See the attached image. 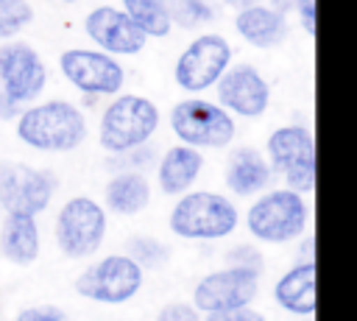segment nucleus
<instances>
[{
	"mask_svg": "<svg viewBox=\"0 0 357 321\" xmlns=\"http://www.w3.org/2000/svg\"><path fill=\"white\" fill-rule=\"evenodd\" d=\"M89 128L86 114L73 100H45L17 114V137L22 145L42 154H70L84 145Z\"/></svg>",
	"mask_w": 357,
	"mask_h": 321,
	"instance_id": "nucleus-1",
	"label": "nucleus"
},
{
	"mask_svg": "<svg viewBox=\"0 0 357 321\" xmlns=\"http://www.w3.org/2000/svg\"><path fill=\"white\" fill-rule=\"evenodd\" d=\"M167 226L178 240H223L240 226V209L223 193L187 190L176 198Z\"/></svg>",
	"mask_w": 357,
	"mask_h": 321,
	"instance_id": "nucleus-2",
	"label": "nucleus"
},
{
	"mask_svg": "<svg viewBox=\"0 0 357 321\" xmlns=\"http://www.w3.org/2000/svg\"><path fill=\"white\" fill-rule=\"evenodd\" d=\"M307 223H310V207L304 201V193H296L290 187L265 190L245 209L248 234L268 246H284L298 240Z\"/></svg>",
	"mask_w": 357,
	"mask_h": 321,
	"instance_id": "nucleus-3",
	"label": "nucleus"
},
{
	"mask_svg": "<svg viewBox=\"0 0 357 321\" xmlns=\"http://www.w3.org/2000/svg\"><path fill=\"white\" fill-rule=\"evenodd\" d=\"M159 106L145 95H114L100 114L98 142L106 154H123L148 145L159 131Z\"/></svg>",
	"mask_w": 357,
	"mask_h": 321,
	"instance_id": "nucleus-4",
	"label": "nucleus"
},
{
	"mask_svg": "<svg viewBox=\"0 0 357 321\" xmlns=\"http://www.w3.org/2000/svg\"><path fill=\"white\" fill-rule=\"evenodd\" d=\"M167 123H170V131L176 134V140L181 145H190L198 151L229 148L234 142V134H237L234 117L220 103L198 98V95L173 103Z\"/></svg>",
	"mask_w": 357,
	"mask_h": 321,
	"instance_id": "nucleus-5",
	"label": "nucleus"
},
{
	"mask_svg": "<svg viewBox=\"0 0 357 321\" xmlns=\"http://www.w3.org/2000/svg\"><path fill=\"white\" fill-rule=\"evenodd\" d=\"M106 229H109L106 209L89 195L67 198L53 221L56 246L70 260H89L92 254H98L106 240Z\"/></svg>",
	"mask_w": 357,
	"mask_h": 321,
	"instance_id": "nucleus-6",
	"label": "nucleus"
},
{
	"mask_svg": "<svg viewBox=\"0 0 357 321\" xmlns=\"http://www.w3.org/2000/svg\"><path fill=\"white\" fill-rule=\"evenodd\" d=\"M265 159L273 173L282 176L284 187L310 193L315 187V137L307 126L290 123L268 134Z\"/></svg>",
	"mask_w": 357,
	"mask_h": 321,
	"instance_id": "nucleus-7",
	"label": "nucleus"
},
{
	"mask_svg": "<svg viewBox=\"0 0 357 321\" xmlns=\"http://www.w3.org/2000/svg\"><path fill=\"white\" fill-rule=\"evenodd\" d=\"M145 282V271L128 254H106L75 276V293L98 304H126Z\"/></svg>",
	"mask_w": 357,
	"mask_h": 321,
	"instance_id": "nucleus-8",
	"label": "nucleus"
},
{
	"mask_svg": "<svg viewBox=\"0 0 357 321\" xmlns=\"http://www.w3.org/2000/svg\"><path fill=\"white\" fill-rule=\"evenodd\" d=\"M231 64V45L223 33L195 36L173 64V81L190 95H201L218 84Z\"/></svg>",
	"mask_w": 357,
	"mask_h": 321,
	"instance_id": "nucleus-9",
	"label": "nucleus"
},
{
	"mask_svg": "<svg viewBox=\"0 0 357 321\" xmlns=\"http://www.w3.org/2000/svg\"><path fill=\"white\" fill-rule=\"evenodd\" d=\"M59 70L70 87L86 98H114L126 84L123 64L98 47H70L59 56Z\"/></svg>",
	"mask_w": 357,
	"mask_h": 321,
	"instance_id": "nucleus-10",
	"label": "nucleus"
},
{
	"mask_svg": "<svg viewBox=\"0 0 357 321\" xmlns=\"http://www.w3.org/2000/svg\"><path fill=\"white\" fill-rule=\"evenodd\" d=\"M56 195V176L50 170L3 162L0 165V207L6 215H39Z\"/></svg>",
	"mask_w": 357,
	"mask_h": 321,
	"instance_id": "nucleus-11",
	"label": "nucleus"
},
{
	"mask_svg": "<svg viewBox=\"0 0 357 321\" xmlns=\"http://www.w3.org/2000/svg\"><path fill=\"white\" fill-rule=\"evenodd\" d=\"M259 293V274L245 271V268H218L201 276L192 288V307L206 315V313H220V310H234V307H248Z\"/></svg>",
	"mask_w": 357,
	"mask_h": 321,
	"instance_id": "nucleus-12",
	"label": "nucleus"
},
{
	"mask_svg": "<svg viewBox=\"0 0 357 321\" xmlns=\"http://www.w3.org/2000/svg\"><path fill=\"white\" fill-rule=\"evenodd\" d=\"M47 87V64L28 42L8 39L0 45V89L22 103L36 100Z\"/></svg>",
	"mask_w": 357,
	"mask_h": 321,
	"instance_id": "nucleus-13",
	"label": "nucleus"
},
{
	"mask_svg": "<svg viewBox=\"0 0 357 321\" xmlns=\"http://www.w3.org/2000/svg\"><path fill=\"white\" fill-rule=\"evenodd\" d=\"M215 92H218V103L231 117L254 120V117H262L271 106V84L248 61L229 64V70L218 78Z\"/></svg>",
	"mask_w": 357,
	"mask_h": 321,
	"instance_id": "nucleus-14",
	"label": "nucleus"
},
{
	"mask_svg": "<svg viewBox=\"0 0 357 321\" xmlns=\"http://www.w3.org/2000/svg\"><path fill=\"white\" fill-rule=\"evenodd\" d=\"M84 31L98 50H103L114 59L117 56H137L148 45V36L128 20V14L117 6H109V3L95 6L84 17Z\"/></svg>",
	"mask_w": 357,
	"mask_h": 321,
	"instance_id": "nucleus-15",
	"label": "nucleus"
},
{
	"mask_svg": "<svg viewBox=\"0 0 357 321\" xmlns=\"http://www.w3.org/2000/svg\"><path fill=\"white\" fill-rule=\"evenodd\" d=\"M276 173L271 170L268 159L262 151L257 148H234L226 159V170H223V184L231 195H240V198H254L265 190H271Z\"/></svg>",
	"mask_w": 357,
	"mask_h": 321,
	"instance_id": "nucleus-16",
	"label": "nucleus"
},
{
	"mask_svg": "<svg viewBox=\"0 0 357 321\" xmlns=\"http://www.w3.org/2000/svg\"><path fill=\"white\" fill-rule=\"evenodd\" d=\"M234 31L245 45L257 50H273L287 39L290 22L287 14L271 8L268 3H254L234 14Z\"/></svg>",
	"mask_w": 357,
	"mask_h": 321,
	"instance_id": "nucleus-17",
	"label": "nucleus"
},
{
	"mask_svg": "<svg viewBox=\"0 0 357 321\" xmlns=\"http://www.w3.org/2000/svg\"><path fill=\"white\" fill-rule=\"evenodd\" d=\"M204 170V154L190 145H173L167 148L156 162V187L162 195L178 198L187 193Z\"/></svg>",
	"mask_w": 357,
	"mask_h": 321,
	"instance_id": "nucleus-18",
	"label": "nucleus"
},
{
	"mask_svg": "<svg viewBox=\"0 0 357 321\" xmlns=\"http://www.w3.org/2000/svg\"><path fill=\"white\" fill-rule=\"evenodd\" d=\"M276 304L298 318L315 315V260H298L273 285Z\"/></svg>",
	"mask_w": 357,
	"mask_h": 321,
	"instance_id": "nucleus-19",
	"label": "nucleus"
},
{
	"mask_svg": "<svg viewBox=\"0 0 357 321\" xmlns=\"http://www.w3.org/2000/svg\"><path fill=\"white\" fill-rule=\"evenodd\" d=\"M151 195H153V187L145 173L120 170L103 187V209L117 218H131L151 204Z\"/></svg>",
	"mask_w": 357,
	"mask_h": 321,
	"instance_id": "nucleus-20",
	"label": "nucleus"
},
{
	"mask_svg": "<svg viewBox=\"0 0 357 321\" xmlns=\"http://www.w3.org/2000/svg\"><path fill=\"white\" fill-rule=\"evenodd\" d=\"M39 223L36 215H6L0 226V251L11 265H33L39 257Z\"/></svg>",
	"mask_w": 357,
	"mask_h": 321,
	"instance_id": "nucleus-21",
	"label": "nucleus"
},
{
	"mask_svg": "<svg viewBox=\"0 0 357 321\" xmlns=\"http://www.w3.org/2000/svg\"><path fill=\"white\" fill-rule=\"evenodd\" d=\"M123 11L128 20L148 36V39H165L173 31L170 14H167V0H120Z\"/></svg>",
	"mask_w": 357,
	"mask_h": 321,
	"instance_id": "nucleus-22",
	"label": "nucleus"
},
{
	"mask_svg": "<svg viewBox=\"0 0 357 321\" xmlns=\"http://www.w3.org/2000/svg\"><path fill=\"white\" fill-rule=\"evenodd\" d=\"M167 14H170V22L184 31L204 28L218 17L212 0H167Z\"/></svg>",
	"mask_w": 357,
	"mask_h": 321,
	"instance_id": "nucleus-23",
	"label": "nucleus"
},
{
	"mask_svg": "<svg viewBox=\"0 0 357 321\" xmlns=\"http://www.w3.org/2000/svg\"><path fill=\"white\" fill-rule=\"evenodd\" d=\"M123 254H128L142 271H156V268L167 265L170 246L159 237H151V234H134V237H128Z\"/></svg>",
	"mask_w": 357,
	"mask_h": 321,
	"instance_id": "nucleus-24",
	"label": "nucleus"
},
{
	"mask_svg": "<svg viewBox=\"0 0 357 321\" xmlns=\"http://www.w3.org/2000/svg\"><path fill=\"white\" fill-rule=\"evenodd\" d=\"M33 22V6L28 0H0V39H17Z\"/></svg>",
	"mask_w": 357,
	"mask_h": 321,
	"instance_id": "nucleus-25",
	"label": "nucleus"
},
{
	"mask_svg": "<svg viewBox=\"0 0 357 321\" xmlns=\"http://www.w3.org/2000/svg\"><path fill=\"white\" fill-rule=\"evenodd\" d=\"M226 262L234 265V268L254 271V274H262V268H265V257L254 243H237L234 248H229L226 251Z\"/></svg>",
	"mask_w": 357,
	"mask_h": 321,
	"instance_id": "nucleus-26",
	"label": "nucleus"
},
{
	"mask_svg": "<svg viewBox=\"0 0 357 321\" xmlns=\"http://www.w3.org/2000/svg\"><path fill=\"white\" fill-rule=\"evenodd\" d=\"M114 156V165H117V173L120 170H137L142 173L151 162H156L153 151L148 145H139V148H131V151H123V154H112Z\"/></svg>",
	"mask_w": 357,
	"mask_h": 321,
	"instance_id": "nucleus-27",
	"label": "nucleus"
},
{
	"mask_svg": "<svg viewBox=\"0 0 357 321\" xmlns=\"http://www.w3.org/2000/svg\"><path fill=\"white\" fill-rule=\"evenodd\" d=\"M156 321H201V313L187 301H170L156 313Z\"/></svg>",
	"mask_w": 357,
	"mask_h": 321,
	"instance_id": "nucleus-28",
	"label": "nucleus"
},
{
	"mask_svg": "<svg viewBox=\"0 0 357 321\" xmlns=\"http://www.w3.org/2000/svg\"><path fill=\"white\" fill-rule=\"evenodd\" d=\"M201 321H268L259 310L248 307H234V310H220V313H206Z\"/></svg>",
	"mask_w": 357,
	"mask_h": 321,
	"instance_id": "nucleus-29",
	"label": "nucleus"
},
{
	"mask_svg": "<svg viewBox=\"0 0 357 321\" xmlns=\"http://www.w3.org/2000/svg\"><path fill=\"white\" fill-rule=\"evenodd\" d=\"M14 321H64V313L59 307H25Z\"/></svg>",
	"mask_w": 357,
	"mask_h": 321,
	"instance_id": "nucleus-30",
	"label": "nucleus"
},
{
	"mask_svg": "<svg viewBox=\"0 0 357 321\" xmlns=\"http://www.w3.org/2000/svg\"><path fill=\"white\" fill-rule=\"evenodd\" d=\"M293 11L298 14L301 28H304L310 36H315V0H296V8H293Z\"/></svg>",
	"mask_w": 357,
	"mask_h": 321,
	"instance_id": "nucleus-31",
	"label": "nucleus"
},
{
	"mask_svg": "<svg viewBox=\"0 0 357 321\" xmlns=\"http://www.w3.org/2000/svg\"><path fill=\"white\" fill-rule=\"evenodd\" d=\"M22 112V106L17 100H11L3 89H0V120H17V114Z\"/></svg>",
	"mask_w": 357,
	"mask_h": 321,
	"instance_id": "nucleus-32",
	"label": "nucleus"
},
{
	"mask_svg": "<svg viewBox=\"0 0 357 321\" xmlns=\"http://www.w3.org/2000/svg\"><path fill=\"white\" fill-rule=\"evenodd\" d=\"M268 6L276 8V11H282V14H290L296 8V0H268Z\"/></svg>",
	"mask_w": 357,
	"mask_h": 321,
	"instance_id": "nucleus-33",
	"label": "nucleus"
},
{
	"mask_svg": "<svg viewBox=\"0 0 357 321\" xmlns=\"http://www.w3.org/2000/svg\"><path fill=\"white\" fill-rule=\"evenodd\" d=\"M254 3H259V0H223V6H229V8H234V11H240V8H245V6H254Z\"/></svg>",
	"mask_w": 357,
	"mask_h": 321,
	"instance_id": "nucleus-34",
	"label": "nucleus"
},
{
	"mask_svg": "<svg viewBox=\"0 0 357 321\" xmlns=\"http://www.w3.org/2000/svg\"><path fill=\"white\" fill-rule=\"evenodd\" d=\"M50 3H78V0H50Z\"/></svg>",
	"mask_w": 357,
	"mask_h": 321,
	"instance_id": "nucleus-35",
	"label": "nucleus"
},
{
	"mask_svg": "<svg viewBox=\"0 0 357 321\" xmlns=\"http://www.w3.org/2000/svg\"><path fill=\"white\" fill-rule=\"evenodd\" d=\"M301 321H310V318H301Z\"/></svg>",
	"mask_w": 357,
	"mask_h": 321,
	"instance_id": "nucleus-36",
	"label": "nucleus"
}]
</instances>
